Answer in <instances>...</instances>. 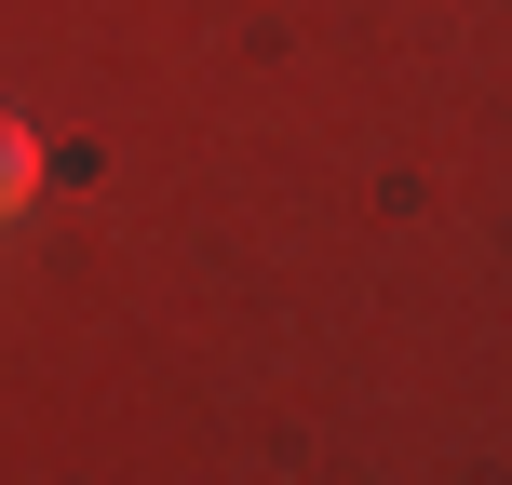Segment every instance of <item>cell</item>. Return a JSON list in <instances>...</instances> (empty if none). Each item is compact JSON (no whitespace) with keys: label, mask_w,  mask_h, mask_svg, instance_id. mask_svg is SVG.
<instances>
[{"label":"cell","mask_w":512,"mask_h":485,"mask_svg":"<svg viewBox=\"0 0 512 485\" xmlns=\"http://www.w3.org/2000/svg\"><path fill=\"white\" fill-rule=\"evenodd\" d=\"M27 189H41V135H27V122H0V216H14Z\"/></svg>","instance_id":"6da1fadb"}]
</instances>
